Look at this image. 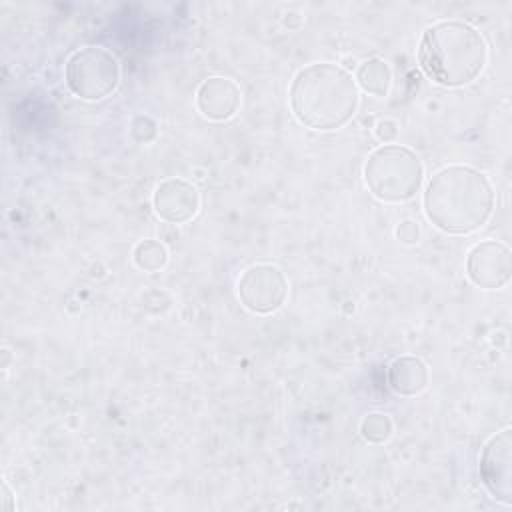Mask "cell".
Here are the masks:
<instances>
[{
  "mask_svg": "<svg viewBox=\"0 0 512 512\" xmlns=\"http://www.w3.org/2000/svg\"><path fill=\"white\" fill-rule=\"evenodd\" d=\"M468 276L480 288H500L510 280V250L494 240L476 244L468 254Z\"/></svg>",
  "mask_w": 512,
  "mask_h": 512,
  "instance_id": "obj_8",
  "label": "cell"
},
{
  "mask_svg": "<svg viewBox=\"0 0 512 512\" xmlns=\"http://www.w3.org/2000/svg\"><path fill=\"white\" fill-rule=\"evenodd\" d=\"M198 110L210 120H226L240 106V88L228 78H208L196 94Z\"/></svg>",
  "mask_w": 512,
  "mask_h": 512,
  "instance_id": "obj_10",
  "label": "cell"
},
{
  "mask_svg": "<svg viewBox=\"0 0 512 512\" xmlns=\"http://www.w3.org/2000/svg\"><path fill=\"white\" fill-rule=\"evenodd\" d=\"M166 260H168L166 248L158 240H144L134 250L136 266L146 270V272L160 270L166 264Z\"/></svg>",
  "mask_w": 512,
  "mask_h": 512,
  "instance_id": "obj_13",
  "label": "cell"
},
{
  "mask_svg": "<svg viewBox=\"0 0 512 512\" xmlns=\"http://www.w3.org/2000/svg\"><path fill=\"white\" fill-rule=\"evenodd\" d=\"M376 134H378L380 140L388 142V140H392L396 136V124L392 120H382L376 126Z\"/></svg>",
  "mask_w": 512,
  "mask_h": 512,
  "instance_id": "obj_16",
  "label": "cell"
},
{
  "mask_svg": "<svg viewBox=\"0 0 512 512\" xmlns=\"http://www.w3.org/2000/svg\"><path fill=\"white\" fill-rule=\"evenodd\" d=\"M120 80V66L112 52L100 46H86L74 52L66 64L68 88L84 100L108 96Z\"/></svg>",
  "mask_w": 512,
  "mask_h": 512,
  "instance_id": "obj_5",
  "label": "cell"
},
{
  "mask_svg": "<svg viewBox=\"0 0 512 512\" xmlns=\"http://www.w3.org/2000/svg\"><path fill=\"white\" fill-rule=\"evenodd\" d=\"M286 294V276L270 264L250 266L238 280V296L242 304L258 314H268L280 308L286 300Z\"/></svg>",
  "mask_w": 512,
  "mask_h": 512,
  "instance_id": "obj_6",
  "label": "cell"
},
{
  "mask_svg": "<svg viewBox=\"0 0 512 512\" xmlns=\"http://www.w3.org/2000/svg\"><path fill=\"white\" fill-rule=\"evenodd\" d=\"M358 84L374 94V96H386L390 88V68L380 58H370L360 64L358 68Z\"/></svg>",
  "mask_w": 512,
  "mask_h": 512,
  "instance_id": "obj_12",
  "label": "cell"
},
{
  "mask_svg": "<svg viewBox=\"0 0 512 512\" xmlns=\"http://www.w3.org/2000/svg\"><path fill=\"white\" fill-rule=\"evenodd\" d=\"M512 440H510V430H502L500 434L492 436L488 444L482 450L480 456V472L486 488L490 494L504 502L510 504L512 500Z\"/></svg>",
  "mask_w": 512,
  "mask_h": 512,
  "instance_id": "obj_7",
  "label": "cell"
},
{
  "mask_svg": "<svg viewBox=\"0 0 512 512\" xmlns=\"http://www.w3.org/2000/svg\"><path fill=\"white\" fill-rule=\"evenodd\" d=\"M388 382L394 392L410 396V394L420 392L426 386L428 370L422 360H418L414 356H402L390 364Z\"/></svg>",
  "mask_w": 512,
  "mask_h": 512,
  "instance_id": "obj_11",
  "label": "cell"
},
{
  "mask_svg": "<svg viewBox=\"0 0 512 512\" xmlns=\"http://www.w3.org/2000/svg\"><path fill=\"white\" fill-rule=\"evenodd\" d=\"M294 116L308 128L334 130L346 124L358 106L354 78L336 64H310L300 70L290 88Z\"/></svg>",
  "mask_w": 512,
  "mask_h": 512,
  "instance_id": "obj_2",
  "label": "cell"
},
{
  "mask_svg": "<svg viewBox=\"0 0 512 512\" xmlns=\"http://www.w3.org/2000/svg\"><path fill=\"white\" fill-rule=\"evenodd\" d=\"M364 178L376 198L402 202L418 192L422 184V162L406 146H380L368 156Z\"/></svg>",
  "mask_w": 512,
  "mask_h": 512,
  "instance_id": "obj_4",
  "label": "cell"
},
{
  "mask_svg": "<svg viewBox=\"0 0 512 512\" xmlns=\"http://www.w3.org/2000/svg\"><path fill=\"white\" fill-rule=\"evenodd\" d=\"M198 192L192 184L180 178H168L158 184L154 192L156 214L172 224H182L190 220L198 210Z\"/></svg>",
  "mask_w": 512,
  "mask_h": 512,
  "instance_id": "obj_9",
  "label": "cell"
},
{
  "mask_svg": "<svg viewBox=\"0 0 512 512\" xmlns=\"http://www.w3.org/2000/svg\"><path fill=\"white\" fill-rule=\"evenodd\" d=\"M494 192L488 178L470 166L438 170L424 192L426 218L444 232L468 234L492 214Z\"/></svg>",
  "mask_w": 512,
  "mask_h": 512,
  "instance_id": "obj_1",
  "label": "cell"
},
{
  "mask_svg": "<svg viewBox=\"0 0 512 512\" xmlns=\"http://www.w3.org/2000/svg\"><path fill=\"white\" fill-rule=\"evenodd\" d=\"M486 54L480 32L458 20H442L424 32L418 60L434 82L464 86L482 72Z\"/></svg>",
  "mask_w": 512,
  "mask_h": 512,
  "instance_id": "obj_3",
  "label": "cell"
},
{
  "mask_svg": "<svg viewBox=\"0 0 512 512\" xmlns=\"http://www.w3.org/2000/svg\"><path fill=\"white\" fill-rule=\"evenodd\" d=\"M396 234H398V238H400L402 242L412 244V242H416V240H418L420 230H418V224H416V222H412V220H404V222L396 228Z\"/></svg>",
  "mask_w": 512,
  "mask_h": 512,
  "instance_id": "obj_15",
  "label": "cell"
},
{
  "mask_svg": "<svg viewBox=\"0 0 512 512\" xmlns=\"http://www.w3.org/2000/svg\"><path fill=\"white\" fill-rule=\"evenodd\" d=\"M362 436L370 442H384L390 438L392 434V422L386 414H380V412H374V414H368L364 420H362Z\"/></svg>",
  "mask_w": 512,
  "mask_h": 512,
  "instance_id": "obj_14",
  "label": "cell"
}]
</instances>
